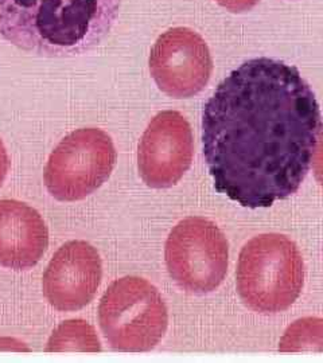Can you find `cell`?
I'll list each match as a JSON object with an SVG mask.
<instances>
[{"mask_svg":"<svg viewBox=\"0 0 323 363\" xmlns=\"http://www.w3.org/2000/svg\"><path fill=\"white\" fill-rule=\"evenodd\" d=\"M321 130L318 100L295 66L268 57L241 64L202 112V152L216 191L249 208L295 194Z\"/></svg>","mask_w":323,"mask_h":363,"instance_id":"1","label":"cell"},{"mask_svg":"<svg viewBox=\"0 0 323 363\" xmlns=\"http://www.w3.org/2000/svg\"><path fill=\"white\" fill-rule=\"evenodd\" d=\"M121 0H0V37L48 58L96 49L112 31Z\"/></svg>","mask_w":323,"mask_h":363,"instance_id":"2","label":"cell"},{"mask_svg":"<svg viewBox=\"0 0 323 363\" xmlns=\"http://www.w3.org/2000/svg\"><path fill=\"white\" fill-rule=\"evenodd\" d=\"M236 283L252 311L268 315L288 310L305 284V262L295 242L279 233L253 237L241 249Z\"/></svg>","mask_w":323,"mask_h":363,"instance_id":"3","label":"cell"},{"mask_svg":"<svg viewBox=\"0 0 323 363\" xmlns=\"http://www.w3.org/2000/svg\"><path fill=\"white\" fill-rule=\"evenodd\" d=\"M104 337L116 351L153 350L168 331L166 303L156 286L138 276L115 280L99 306Z\"/></svg>","mask_w":323,"mask_h":363,"instance_id":"4","label":"cell"},{"mask_svg":"<svg viewBox=\"0 0 323 363\" xmlns=\"http://www.w3.org/2000/svg\"><path fill=\"white\" fill-rule=\"evenodd\" d=\"M165 259L177 286L187 294L207 295L226 276L229 244L214 222L189 217L168 234Z\"/></svg>","mask_w":323,"mask_h":363,"instance_id":"5","label":"cell"},{"mask_svg":"<svg viewBox=\"0 0 323 363\" xmlns=\"http://www.w3.org/2000/svg\"><path fill=\"white\" fill-rule=\"evenodd\" d=\"M116 160L115 144L106 132L99 128L73 130L48 160L43 177L46 189L58 201H81L109 179Z\"/></svg>","mask_w":323,"mask_h":363,"instance_id":"6","label":"cell"},{"mask_svg":"<svg viewBox=\"0 0 323 363\" xmlns=\"http://www.w3.org/2000/svg\"><path fill=\"white\" fill-rule=\"evenodd\" d=\"M148 66L160 91L173 99H190L205 89L213 60L198 33L189 27H173L156 39Z\"/></svg>","mask_w":323,"mask_h":363,"instance_id":"7","label":"cell"},{"mask_svg":"<svg viewBox=\"0 0 323 363\" xmlns=\"http://www.w3.org/2000/svg\"><path fill=\"white\" fill-rule=\"evenodd\" d=\"M194 136L189 121L177 111L159 112L144 130L138 147V169L153 189H168L190 169Z\"/></svg>","mask_w":323,"mask_h":363,"instance_id":"8","label":"cell"},{"mask_svg":"<svg viewBox=\"0 0 323 363\" xmlns=\"http://www.w3.org/2000/svg\"><path fill=\"white\" fill-rule=\"evenodd\" d=\"M102 279L97 249L87 241H70L50 259L43 274V295L58 311H78L94 298Z\"/></svg>","mask_w":323,"mask_h":363,"instance_id":"9","label":"cell"},{"mask_svg":"<svg viewBox=\"0 0 323 363\" xmlns=\"http://www.w3.org/2000/svg\"><path fill=\"white\" fill-rule=\"evenodd\" d=\"M49 245V230L35 208L16 199L0 201V265L15 271L35 267Z\"/></svg>","mask_w":323,"mask_h":363,"instance_id":"10","label":"cell"},{"mask_svg":"<svg viewBox=\"0 0 323 363\" xmlns=\"http://www.w3.org/2000/svg\"><path fill=\"white\" fill-rule=\"evenodd\" d=\"M46 351L64 352V351H102V343L94 328L82 319H72L64 322L55 328L48 342Z\"/></svg>","mask_w":323,"mask_h":363,"instance_id":"11","label":"cell"},{"mask_svg":"<svg viewBox=\"0 0 323 363\" xmlns=\"http://www.w3.org/2000/svg\"><path fill=\"white\" fill-rule=\"evenodd\" d=\"M317 345L319 349L322 345V320L321 319H303L291 325L280 343V351H300L314 349Z\"/></svg>","mask_w":323,"mask_h":363,"instance_id":"12","label":"cell"},{"mask_svg":"<svg viewBox=\"0 0 323 363\" xmlns=\"http://www.w3.org/2000/svg\"><path fill=\"white\" fill-rule=\"evenodd\" d=\"M221 7L233 13L251 11L260 0H216Z\"/></svg>","mask_w":323,"mask_h":363,"instance_id":"13","label":"cell"},{"mask_svg":"<svg viewBox=\"0 0 323 363\" xmlns=\"http://www.w3.org/2000/svg\"><path fill=\"white\" fill-rule=\"evenodd\" d=\"M9 169H10V157H9L4 144L0 140V186L6 179Z\"/></svg>","mask_w":323,"mask_h":363,"instance_id":"14","label":"cell"}]
</instances>
